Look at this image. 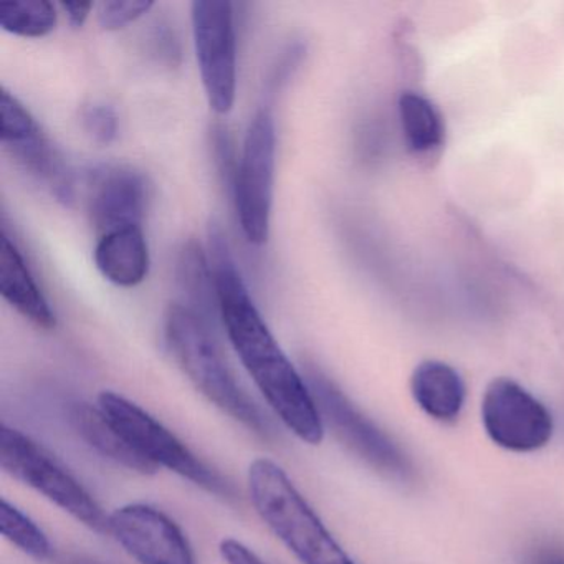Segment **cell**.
<instances>
[{
    "mask_svg": "<svg viewBox=\"0 0 564 564\" xmlns=\"http://www.w3.org/2000/svg\"><path fill=\"white\" fill-rule=\"evenodd\" d=\"M209 263L219 300L220 322L243 368L269 402L276 417L300 441L322 444L325 422L308 382L286 358L237 269L219 224L209 229Z\"/></svg>",
    "mask_w": 564,
    "mask_h": 564,
    "instance_id": "1",
    "label": "cell"
},
{
    "mask_svg": "<svg viewBox=\"0 0 564 564\" xmlns=\"http://www.w3.org/2000/svg\"><path fill=\"white\" fill-rule=\"evenodd\" d=\"M164 338L184 375L214 405L260 437L272 435V425L256 402L240 388L224 359L213 326L183 303L167 308Z\"/></svg>",
    "mask_w": 564,
    "mask_h": 564,
    "instance_id": "2",
    "label": "cell"
},
{
    "mask_svg": "<svg viewBox=\"0 0 564 564\" xmlns=\"http://www.w3.org/2000/svg\"><path fill=\"white\" fill-rule=\"evenodd\" d=\"M247 487L260 520L300 563L356 564L279 464L256 458Z\"/></svg>",
    "mask_w": 564,
    "mask_h": 564,
    "instance_id": "3",
    "label": "cell"
},
{
    "mask_svg": "<svg viewBox=\"0 0 564 564\" xmlns=\"http://www.w3.org/2000/svg\"><path fill=\"white\" fill-rule=\"evenodd\" d=\"M0 465L85 527L108 533V514L94 495L34 438L8 424L0 427Z\"/></svg>",
    "mask_w": 564,
    "mask_h": 564,
    "instance_id": "4",
    "label": "cell"
},
{
    "mask_svg": "<svg viewBox=\"0 0 564 564\" xmlns=\"http://www.w3.org/2000/svg\"><path fill=\"white\" fill-rule=\"evenodd\" d=\"M98 408L131 447L154 467L167 468L217 497L236 498L232 485L223 475L204 464L170 429L130 399L113 391H104L98 395Z\"/></svg>",
    "mask_w": 564,
    "mask_h": 564,
    "instance_id": "5",
    "label": "cell"
},
{
    "mask_svg": "<svg viewBox=\"0 0 564 564\" xmlns=\"http://www.w3.org/2000/svg\"><path fill=\"white\" fill-rule=\"evenodd\" d=\"M306 382L315 398L323 422L332 427L336 437L362 462L379 474L394 480L405 481L412 477V467L404 452L366 415H362L349 399L336 388L315 366L306 368Z\"/></svg>",
    "mask_w": 564,
    "mask_h": 564,
    "instance_id": "6",
    "label": "cell"
},
{
    "mask_svg": "<svg viewBox=\"0 0 564 564\" xmlns=\"http://www.w3.org/2000/svg\"><path fill=\"white\" fill-rule=\"evenodd\" d=\"M275 123L269 110L253 117L234 180V199L243 236L262 246L270 234L275 180Z\"/></svg>",
    "mask_w": 564,
    "mask_h": 564,
    "instance_id": "7",
    "label": "cell"
},
{
    "mask_svg": "<svg viewBox=\"0 0 564 564\" xmlns=\"http://www.w3.org/2000/svg\"><path fill=\"white\" fill-rule=\"evenodd\" d=\"M481 424L495 445L514 454L546 447L554 432L553 415L546 405L508 378L494 379L485 389Z\"/></svg>",
    "mask_w": 564,
    "mask_h": 564,
    "instance_id": "8",
    "label": "cell"
},
{
    "mask_svg": "<svg viewBox=\"0 0 564 564\" xmlns=\"http://www.w3.org/2000/svg\"><path fill=\"white\" fill-rule=\"evenodd\" d=\"M193 32L209 107L217 115H227L236 104L237 90V41L232 4L217 0L194 2Z\"/></svg>",
    "mask_w": 564,
    "mask_h": 564,
    "instance_id": "9",
    "label": "cell"
},
{
    "mask_svg": "<svg viewBox=\"0 0 564 564\" xmlns=\"http://www.w3.org/2000/svg\"><path fill=\"white\" fill-rule=\"evenodd\" d=\"M108 534L140 564H196L180 524L151 505L117 508L108 514Z\"/></svg>",
    "mask_w": 564,
    "mask_h": 564,
    "instance_id": "10",
    "label": "cell"
},
{
    "mask_svg": "<svg viewBox=\"0 0 564 564\" xmlns=\"http://www.w3.org/2000/svg\"><path fill=\"white\" fill-rule=\"evenodd\" d=\"M0 140L18 163L44 184L57 200L72 204L75 197L74 176L64 158L42 134L32 115L11 118L0 130Z\"/></svg>",
    "mask_w": 564,
    "mask_h": 564,
    "instance_id": "11",
    "label": "cell"
},
{
    "mask_svg": "<svg viewBox=\"0 0 564 564\" xmlns=\"http://www.w3.org/2000/svg\"><path fill=\"white\" fill-rule=\"evenodd\" d=\"M148 186L144 177L130 167H108L91 184V224L98 237L124 227L143 226Z\"/></svg>",
    "mask_w": 564,
    "mask_h": 564,
    "instance_id": "12",
    "label": "cell"
},
{
    "mask_svg": "<svg viewBox=\"0 0 564 564\" xmlns=\"http://www.w3.org/2000/svg\"><path fill=\"white\" fill-rule=\"evenodd\" d=\"M0 293L32 325L42 329L55 328V313L39 289L21 250L6 230L0 239Z\"/></svg>",
    "mask_w": 564,
    "mask_h": 564,
    "instance_id": "13",
    "label": "cell"
},
{
    "mask_svg": "<svg viewBox=\"0 0 564 564\" xmlns=\"http://www.w3.org/2000/svg\"><path fill=\"white\" fill-rule=\"evenodd\" d=\"M415 404L429 417L444 424L457 421L467 398V388L457 369L437 359L415 366L411 376Z\"/></svg>",
    "mask_w": 564,
    "mask_h": 564,
    "instance_id": "14",
    "label": "cell"
},
{
    "mask_svg": "<svg viewBox=\"0 0 564 564\" xmlns=\"http://www.w3.org/2000/svg\"><path fill=\"white\" fill-rule=\"evenodd\" d=\"M95 263L108 282L137 286L150 272V249L143 226L124 227L98 237Z\"/></svg>",
    "mask_w": 564,
    "mask_h": 564,
    "instance_id": "15",
    "label": "cell"
},
{
    "mask_svg": "<svg viewBox=\"0 0 564 564\" xmlns=\"http://www.w3.org/2000/svg\"><path fill=\"white\" fill-rule=\"evenodd\" d=\"M70 417L78 435L101 457L137 474H156L158 468L131 447L130 442L118 432L98 405L80 402L72 409Z\"/></svg>",
    "mask_w": 564,
    "mask_h": 564,
    "instance_id": "16",
    "label": "cell"
},
{
    "mask_svg": "<svg viewBox=\"0 0 564 564\" xmlns=\"http://www.w3.org/2000/svg\"><path fill=\"white\" fill-rule=\"evenodd\" d=\"M177 283L184 293V306L196 313L207 325L220 319L216 283L210 270L209 256L196 240L184 246L177 260Z\"/></svg>",
    "mask_w": 564,
    "mask_h": 564,
    "instance_id": "17",
    "label": "cell"
},
{
    "mask_svg": "<svg viewBox=\"0 0 564 564\" xmlns=\"http://www.w3.org/2000/svg\"><path fill=\"white\" fill-rule=\"evenodd\" d=\"M399 118L405 141L415 153H429L444 143V118L424 95L404 91L399 97Z\"/></svg>",
    "mask_w": 564,
    "mask_h": 564,
    "instance_id": "18",
    "label": "cell"
},
{
    "mask_svg": "<svg viewBox=\"0 0 564 564\" xmlns=\"http://www.w3.org/2000/svg\"><path fill=\"white\" fill-rule=\"evenodd\" d=\"M57 25V9L47 0L0 4V28L25 39H42Z\"/></svg>",
    "mask_w": 564,
    "mask_h": 564,
    "instance_id": "19",
    "label": "cell"
},
{
    "mask_svg": "<svg viewBox=\"0 0 564 564\" xmlns=\"http://www.w3.org/2000/svg\"><path fill=\"white\" fill-rule=\"evenodd\" d=\"M0 524H2V534L6 540L11 541L22 553L37 561H44L51 556L52 544L44 530L8 500H2V507H0Z\"/></svg>",
    "mask_w": 564,
    "mask_h": 564,
    "instance_id": "20",
    "label": "cell"
},
{
    "mask_svg": "<svg viewBox=\"0 0 564 564\" xmlns=\"http://www.w3.org/2000/svg\"><path fill=\"white\" fill-rule=\"evenodd\" d=\"M150 0H110L98 9V22L107 31H120L153 9Z\"/></svg>",
    "mask_w": 564,
    "mask_h": 564,
    "instance_id": "21",
    "label": "cell"
},
{
    "mask_svg": "<svg viewBox=\"0 0 564 564\" xmlns=\"http://www.w3.org/2000/svg\"><path fill=\"white\" fill-rule=\"evenodd\" d=\"M82 123L91 140L98 144H110L118 137V117L113 108L104 104L88 105L82 111Z\"/></svg>",
    "mask_w": 564,
    "mask_h": 564,
    "instance_id": "22",
    "label": "cell"
},
{
    "mask_svg": "<svg viewBox=\"0 0 564 564\" xmlns=\"http://www.w3.org/2000/svg\"><path fill=\"white\" fill-rule=\"evenodd\" d=\"M220 556L227 564H267L256 551L236 538H226L219 546Z\"/></svg>",
    "mask_w": 564,
    "mask_h": 564,
    "instance_id": "23",
    "label": "cell"
},
{
    "mask_svg": "<svg viewBox=\"0 0 564 564\" xmlns=\"http://www.w3.org/2000/svg\"><path fill=\"white\" fill-rule=\"evenodd\" d=\"M62 9H64L70 25L78 29L84 28L91 9H94V4L91 2H68V4H62Z\"/></svg>",
    "mask_w": 564,
    "mask_h": 564,
    "instance_id": "24",
    "label": "cell"
},
{
    "mask_svg": "<svg viewBox=\"0 0 564 564\" xmlns=\"http://www.w3.org/2000/svg\"><path fill=\"white\" fill-rule=\"evenodd\" d=\"M534 564H564V557L550 554V556L540 557Z\"/></svg>",
    "mask_w": 564,
    "mask_h": 564,
    "instance_id": "25",
    "label": "cell"
},
{
    "mask_svg": "<svg viewBox=\"0 0 564 564\" xmlns=\"http://www.w3.org/2000/svg\"><path fill=\"white\" fill-rule=\"evenodd\" d=\"M74 564H84V563H82V561H80V563H74ZM88 564H94V563H88Z\"/></svg>",
    "mask_w": 564,
    "mask_h": 564,
    "instance_id": "26",
    "label": "cell"
}]
</instances>
